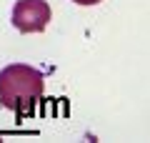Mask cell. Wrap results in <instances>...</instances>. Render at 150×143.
<instances>
[{
  "label": "cell",
  "mask_w": 150,
  "mask_h": 143,
  "mask_svg": "<svg viewBox=\"0 0 150 143\" xmlns=\"http://www.w3.org/2000/svg\"><path fill=\"white\" fill-rule=\"evenodd\" d=\"M43 73L30 65L15 63L0 70V103L10 108L18 118H28L35 113L38 103L43 101Z\"/></svg>",
  "instance_id": "cell-1"
},
{
  "label": "cell",
  "mask_w": 150,
  "mask_h": 143,
  "mask_svg": "<svg viewBox=\"0 0 150 143\" xmlns=\"http://www.w3.org/2000/svg\"><path fill=\"white\" fill-rule=\"evenodd\" d=\"M78 5H95V3H100V0H75Z\"/></svg>",
  "instance_id": "cell-3"
},
{
  "label": "cell",
  "mask_w": 150,
  "mask_h": 143,
  "mask_svg": "<svg viewBox=\"0 0 150 143\" xmlns=\"http://www.w3.org/2000/svg\"><path fill=\"white\" fill-rule=\"evenodd\" d=\"M50 15L53 13L45 0H18L13 8V25L20 33H43Z\"/></svg>",
  "instance_id": "cell-2"
}]
</instances>
